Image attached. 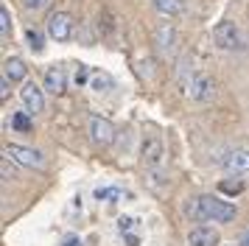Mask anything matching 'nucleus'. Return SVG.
I'll return each mask as SVG.
<instances>
[{
	"label": "nucleus",
	"mask_w": 249,
	"mask_h": 246,
	"mask_svg": "<svg viewBox=\"0 0 249 246\" xmlns=\"http://www.w3.org/2000/svg\"><path fill=\"white\" fill-rule=\"evenodd\" d=\"M185 215L191 221H213V224H230L235 221L238 215V207L232 201L221 199V196H196V199H188L185 201Z\"/></svg>",
	"instance_id": "f257e3e1"
},
{
	"label": "nucleus",
	"mask_w": 249,
	"mask_h": 246,
	"mask_svg": "<svg viewBox=\"0 0 249 246\" xmlns=\"http://www.w3.org/2000/svg\"><path fill=\"white\" fill-rule=\"evenodd\" d=\"M140 157H143V168L151 174V179L154 182L162 179V162H165V145H162V140L160 137H146Z\"/></svg>",
	"instance_id": "f03ea898"
},
{
	"label": "nucleus",
	"mask_w": 249,
	"mask_h": 246,
	"mask_svg": "<svg viewBox=\"0 0 249 246\" xmlns=\"http://www.w3.org/2000/svg\"><path fill=\"white\" fill-rule=\"evenodd\" d=\"M213 39L215 45L221 48V51H247V36H244V31L238 28L235 22H218L213 28Z\"/></svg>",
	"instance_id": "7ed1b4c3"
},
{
	"label": "nucleus",
	"mask_w": 249,
	"mask_h": 246,
	"mask_svg": "<svg viewBox=\"0 0 249 246\" xmlns=\"http://www.w3.org/2000/svg\"><path fill=\"white\" fill-rule=\"evenodd\" d=\"M185 92L191 101H199V104H207V101L215 98V81L207 73H193L191 81L185 84Z\"/></svg>",
	"instance_id": "20e7f679"
},
{
	"label": "nucleus",
	"mask_w": 249,
	"mask_h": 246,
	"mask_svg": "<svg viewBox=\"0 0 249 246\" xmlns=\"http://www.w3.org/2000/svg\"><path fill=\"white\" fill-rule=\"evenodd\" d=\"M6 157H12L14 162H20V165H25V168H36V171L45 168V157H42V151L28 148V145H20V143L6 145Z\"/></svg>",
	"instance_id": "39448f33"
},
{
	"label": "nucleus",
	"mask_w": 249,
	"mask_h": 246,
	"mask_svg": "<svg viewBox=\"0 0 249 246\" xmlns=\"http://www.w3.org/2000/svg\"><path fill=\"white\" fill-rule=\"evenodd\" d=\"M20 101H23V106L28 115H42L45 112V87H39L34 81H25L23 89H20Z\"/></svg>",
	"instance_id": "423d86ee"
},
{
	"label": "nucleus",
	"mask_w": 249,
	"mask_h": 246,
	"mask_svg": "<svg viewBox=\"0 0 249 246\" xmlns=\"http://www.w3.org/2000/svg\"><path fill=\"white\" fill-rule=\"evenodd\" d=\"M48 28V36L51 39H56V42H68L70 36H73V17H70L68 11H53L45 22Z\"/></svg>",
	"instance_id": "0eeeda50"
},
{
	"label": "nucleus",
	"mask_w": 249,
	"mask_h": 246,
	"mask_svg": "<svg viewBox=\"0 0 249 246\" xmlns=\"http://www.w3.org/2000/svg\"><path fill=\"white\" fill-rule=\"evenodd\" d=\"M90 137L95 145H101V148H107V145L115 143V126L109 118H101V115H92L90 118Z\"/></svg>",
	"instance_id": "6e6552de"
},
{
	"label": "nucleus",
	"mask_w": 249,
	"mask_h": 246,
	"mask_svg": "<svg viewBox=\"0 0 249 246\" xmlns=\"http://www.w3.org/2000/svg\"><path fill=\"white\" fill-rule=\"evenodd\" d=\"M218 165L227 174H249V148H232L218 157Z\"/></svg>",
	"instance_id": "1a4fd4ad"
},
{
	"label": "nucleus",
	"mask_w": 249,
	"mask_h": 246,
	"mask_svg": "<svg viewBox=\"0 0 249 246\" xmlns=\"http://www.w3.org/2000/svg\"><path fill=\"white\" fill-rule=\"evenodd\" d=\"M221 244V235L215 227H207V224H199L188 232V246H218Z\"/></svg>",
	"instance_id": "9d476101"
},
{
	"label": "nucleus",
	"mask_w": 249,
	"mask_h": 246,
	"mask_svg": "<svg viewBox=\"0 0 249 246\" xmlns=\"http://www.w3.org/2000/svg\"><path fill=\"white\" fill-rule=\"evenodd\" d=\"M42 87H45L51 95H62V92L68 89V76H65V67H59V65L48 67V70H45V84H42Z\"/></svg>",
	"instance_id": "9b49d317"
},
{
	"label": "nucleus",
	"mask_w": 249,
	"mask_h": 246,
	"mask_svg": "<svg viewBox=\"0 0 249 246\" xmlns=\"http://www.w3.org/2000/svg\"><path fill=\"white\" fill-rule=\"evenodd\" d=\"M3 76H9L14 84H17V81H25L28 67H25V62L20 59V56H9V59L3 62Z\"/></svg>",
	"instance_id": "f8f14e48"
},
{
	"label": "nucleus",
	"mask_w": 249,
	"mask_h": 246,
	"mask_svg": "<svg viewBox=\"0 0 249 246\" xmlns=\"http://www.w3.org/2000/svg\"><path fill=\"white\" fill-rule=\"evenodd\" d=\"M174 42H177V31H174V25L171 22H162L157 28V45L162 53H171L174 51Z\"/></svg>",
	"instance_id": "ddd939ff"
},
{
	"label": "nucleus",
	"mask_w": 249,
	"mask_h": 246,
	"mask_svg": "<svg viewBox=\"0 0 249 246\" xmlns=\"http://www.w3.org/2000/svg\"><path fill=\"white\" fill-rule=\"evenodd\" d=\"M95 201H107V204H118V201H124L126 190L115 188V185H104V188H95Z\"/></svg>",
	"instance_id": "4468645a"
},
{
	"label": "nucleus",
	"mask_w": 249,
	"mask_h": 246,
	"mask_svg": "<svg viewBox=\"0 0 249 246\" xmlns=\"http://www.w3.org/2000/svg\"><path fill=\"white\" fill-rule=\"evenodd\" d=\"M154 3V9L160 14H165V17H177L185 11V0H151Z\"/></svg>",
	"instance_id": "2eb2a0df"
},
{
	"label": "nucleus",
	"mask_w": 249,
	"mask_h": 246,
	"mask_svg": "<svg viewBox=\"0 0 249 246\" xmlns=\"http://www.w3.org/2000/svg\"><path fill=\"white\" fill-rule=\"evenodd\" d=\"M90 87L95 89V92H109V89L115 87V81L109 73H95V76L90 78Z\"/></svg>",
	"instance_id": "dca6fc26"
},
{
	"label": "nucleus",
	"mask_w": 249,
	"mask_h": 246,
	"mask_svg": "<svg viewBox=\"0 0 249 246\" xmlns=\"http://www.w3.org/2000/svg\"><path fill=\"white\" fill-rule=\"evenodd\" d=\"M12 126L17 132H31V129H34V115H28V112H14Z\"/></svg>",
	"instance_id": "f3484780"
},
{
	"label": "nucleus",
	"mask_w": 249,
	"mask_h": 246,
	"mask_svg": "<svg viewBox=\"0 0 249 246\" xmlns=\"http://www.w3.org/2000/svg\"><path fill=\"white\" fill-rule=\"evenodd\" d=\"M25 36H28V45H31V51L42 53V48H45V39H42V34L36 31V28H28V31H25Z\"/></svg>",
	"instance_id": "a211bd4d"
},
{
	"label": "nucleus",
	"mask_w": 249,
	"mask_h": 246,
	"mask_svg": "<svg viewBox=\"0 0 249 246\" xmlns=\"http://www.w3.org/2000/svg\"><path fill=\"white\" fill-rule=\"evenodd\" d=\"M9 34H12V17H9V9L3 6L0 9V36L9 39Z\"/></svg>",
	"instance_id": "6ab92c4d"
},
{
	"label": "nucleus",
	"mask_w": 249,
	"mask_h": 246,
	"mask_svg": "<svg viewBox=\"0 0 249 246\" xmlns=\"http://www.w3.org/2000/svg\"><path fill=\"white\" fill-rule=\"evenodd\" d=\"M218 188L224 190V193H241L244 190V182H221Z\"/></svg>",
	"instance_id": "aec40b11"
},
{
	"label": "nucleus",
	"mask_w": 249,
	"mask_h": 246,
	"mask_svg": "<svg viewBox=\"0 0 249 246\" xmlns=\"http://www.w3.org/2000/svg\"><path fill=\"white\" fill-rule=\"evenodd\" d=\"M9 159H12V157H3V162H0V171H3V179H6V182L14 179V171H12V165H9Z\"/></svg>",
	"instance_id": "412c9836"
},
{
	"label": "nucleus",
	"mask_w": 249,
	"mask_h": 246,
	"mask_svg": "<svg viewBox=\"0 0 249 246\" xmlns=\"http://www.w3.org/2000/svg\"><path fill=\"white\" fill-rule=\"evenodd\" d=\"M48 3H51V0H23V6L28 11H39V9H45Z\"/></svg>",
	"instance_id": "4be33fe9"
},
{
	"label": "nucleus",
	"mask_w": 249,
	"mask_h": 246,
	"mask_svg": "<svg viewBox=\"0 0 249 246\" xmlns=\"http://www.w3.org/2000/svg\"><path fill=\"white\" fill-rule=\"evenodd\" d=\"M135 224H137L135 218H126V215H121V218H118V229H121V232H129Z\"/></svg>",
	"instance_id": "5701e85b"
},
{
	"label": "nucleus",
	"mask_w": 249,
	"mask_h": 246,
	"mask_svg": "<svg viewBox=\"0 0 249 246\" xmlns=\"http://www.w3.org/2000/svg\"><path fill=\"white\" fill-rule=\"evenodd\" d=\"M12 84H14L12 78H9V76H3V81H0V98H3V101L9 98V87H12Z\"/></svg>",
	"instance_id": "b1692460"
},
{
	"label": "nucleus",
	"mask_w": 249,
	"mask_h": 246,
	"mask_svg": "<svg viewBox=\"0 0 249 246\" xmlns=\"http://www.w3.org/2000/svg\"><path fill=\"white\" fill-rule=\"evenodd\" d=\"M84 81H87V67H84V65H79V70H76V84L81 87Z\"/></svg>",
	"instance_id": "393cba45"
},
{
	"label": "nucleus",
	"mask_w": 249,
	"mask_h": 246,
	"mask_svg": "<svg viewBox=\"0 0 249 246\" xmlns=\"http://www.w3.org/2000/svg\"><path fill=\"white\" fill-rule=\"evenodd\" d=\"M62 246H81V241H79V238H65V244H62Z\"/></svg>",
	"instance_id": "a878e982"
},
{
	"label": "nucleus",
	"mask_w": 249,
	"mask_h": 246,
	"mask_svg": "<svg viewBox=\"0 0 249 246\" xmlns=\"http://www.w3.org/2000/svg\"><path fill=\"white\" fill-rule=\"evenodd\" d=\"M241 246H249V232L244 235V238H241Z\"/></svg>",
	"instance_id": "bb28decb"
}]
</instances>
